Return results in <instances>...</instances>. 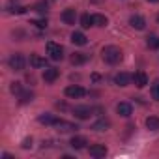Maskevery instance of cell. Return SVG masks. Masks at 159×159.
Here are the masks:
<instances>
[{
	"label": "cell",
	"instance_id": "8992f818",
	"mask_svg": "<svg viewBox=\"0 0 159 159\" xmlns=\"http://www.w3.org/2000/svg\"><path fill=\"white\" fill-rule=\"evenodd\" d=\"M131 81H133V75H129L125 71H120V73L114 75V84L116 86H127Z\"/></svg>",
	"mask_w": 159,
	"mask_h": 159
},
{
	"label": "cell",
	"instance_id": "52a82bcc",
	"mask_svg": "<svg viewBox=\"0 0 159 159\" xmlns=\"http://www.w3.org/2000/svg\"><path fill=\"white\" fill-rule=\"evenodd\" d=\"M90 155L92 157H96V159H101V157H105L107 155V146L105 144H94V146H90Z\"/></svg>",
	"mask_w": 159,
	"mask_h": 159
},
{
	"label": "cell",
	"instance_id": "d6986e66",
	"mask_svg": "<svg viewBox=\"0 0 159 159\" xmlns=\"http://www.w3.org/2000/svg\"><path fill=\"white\" fill-rule=\"evenodd\" d=\"M146 127L150 131H159V116H148L146 118Z\"/></svg>",
	"mask_w": 159,
	"mask_h": 159
},
{
	"label": "cell",
	"instance_id": "44dd1931",
	"mask_svg": "<svg viewBox=\"0 0 159 159\" xmlns=\"http://www.w3.org/2000/svg\"><path fill=\"white\" fill-rule=\"evenodd\" d=\"M81 26H83V28H90V26H94V15L84 13V15L81 17Z\"/></svg>",
	"mask_w": 159,
	"mask_h": 159
},
{
	"label": "cell",
	"instance_id": "9c48e42d",
	"mask_svg": "<svg viewBox=\"0 0 159 159\" xmlns=\"http://www.w3.org/2000/svg\"><path fill=\"white\" fill-rule=\"evenodd\" d=\"M129 25L135 28V30H144L146 28V19L142 15H131L129 17Z\"/></svg>",
	"mask_w": 159,
	"mask_h": 159
},
{
	"label": "cell",
	"instance_id": "3957f363",
	"mask_svg": "<svg viewBox=\"0 0 159 159\" xmlns=\"http://www.w3.org/2000/svg\"><path fill=\"white\" fill-rule=\"evenodd\" d=\"M25 64H26V60H25V56L19 54V52L11 54L10 60H8V66H10V69H13V71H23V69H25Z\"/></svg>",
	"mask_w": 159,
	"mask_h": 159
},
{
	"label": "cell",
	"instance_id": "7a4b0ae2",
	"mask_svg": "<svg viewBox=\"0 0 159 159\" xmlns=\"http://www.w3.org/2000/svg\"><path fill=\"white\" fill-rule=\"evenodd\" d=\"M47 54H49L51 60H62L64 58V49H62V45H58L54 41H49L47 43Z\"/></svg>",
	"mask_w": 159,
	"mask_h": 159
},
{
	"label": "cell",
	"instance_id": "5b68a950",
	"mask_svg": "<svg viewBox=\"0 0 159 159\" xmlns=\"http://www.w3.org/2000/svg\"><path fill=\"white\" fill-rule=\"evenodd\" d=\"M92 112H94V109H92V107H84V105L73 109V116L79 118V120H88V118L92 116Z\"/></svg>",
	"mask_w": 159,
	"mask_h": 159
},
{
	"label": "cell",
	"instance_id": "ac0fdd59",
	"mask_svg": "<svg viewBox=\"0 0 159 159\" xmlns=\"http://www.w3.org/2000/svg\"><path fill=\"white\" fill-rule=\"evenodd\" d=\"M38 120H39L41 124H47V125H56V124L60 122V118H56V116H52V114H41Z\"/></svg>",
	"mask_w": 159,
	"mask_h": 159
},
{
	"label": "cell",
	"instance_id": "1f68e13d",
	"mask_svg": "<svg viewBox=\"0 0 159 159\" xmlns=\"http://www.w3.org/2000/svg\"><path fill=\"white\" fill-rule=\"evenodd\" d=\"M157 23H159V15H157Z\"/></svg>",
	"mask_w": 159,
	"mask_h": 159
},
{
	"label": "cell",
	"instance_id": "4dcf8cb0",
	"mask_svg": "<svg viewBox=\"0 0 159 159\" xmlns=\"http://www.w3.org/2000/svg\"><path fill=\"white\" fill-rule=\"evenodd\" d=\"M148 2H153V4H157V2H159V0H148Z\"/></svg>",
	"mask_w": 159,
	"mask_h": 159
},
{
	"label": "cell",
	"instance_id": "484cf974",
	"mask_svg": "<svg viewBox=\"0 0 159 159\" xmlns=\"http://www.w3.org/2000/svg\"><path fill=\"white\" fill-rule=\"evenodd\" d=\"M152 98H153L155 101H159V81H155V83L152 84Z\"/></svg>",
	"mask_w": 159,
	"mask_h": 159
},
{
	"label": "cell",
	"instance_id": "5bb4252c",
	"mask_svg": "<svg viewBox=\"0 0 159 159\" xmlns=\"http://www.w3.org/2000/svg\"><path fill=\"white\" fill-rule=\"evenodd\" d=\"M56 127H58V131H62V133H69V131H77V129H79L75 124H71V122H64V120H60V122L56 124Z\"/></svg>",
	"mask_w": 159,
	"mask_h": 159
},
{
	"label": "cell",
	"instance_id": "cb8c5ba5",
	"mask_svg": "<svg viewBox=\"0 0 159 159\" xmlns=\"http://www.w3.org/2000/svg\"><path fill=\"white\" fill-rule=\"evenodd\" d=\"M8 11H10V13H17V15H21V13L26 11V8H25V6H15V4H11V6H8Z\"/></svg>",
	"mask_w": 159,
	"mask_h": 159
},
{
	"label": "cell",
	"instance_id": "83f0119b",
	"mask_svg": "<svg viewBox=\"0 0 159 159\" xmlns=\"http://www.w3.org/2000/svg\"><path fill=\"white\" fill-rule=\"evenodd\" d=\"M34 8H36V11H39V13H47V4H43V2L36 4Z\"/></svg>",
	"mask_w": 159,
	"mask_h": 159
},
{
	"label": "cell",
	"instance_id": "7c38bea8",
	"mask_svg": "<svg viewBox=\"0 0 159 159\" xmlns=\"http://www.w3.org/2000/svg\"><path fill=\"white\" fill-rule=\"evenodd\" d=\"M133 83H135L137 88H144V86L148 84V77H146V73H144V71H137V73L133 75Z\"/></svg>",
	"mask_w": 159,
	"mask_h": 159
},
{
	"label": "cell",
	"instance_id": "ba28073f",
	"mask_svg": "<svg viewBox=\"0 0 159 159\" xmlns=\"http://www.w3.org/2000/svg\"><path fill=\"white\" fill-rule=\"evenodd\" d=\"M58 75H60V71L56 67H45L43 69V81L45 83H54L58 79Z\"/></svg>",
	"mask_w": 159,
	"mask_h": 159
},
{
	"label": "cell",
	"instance_id": "603a6c76",
	"mask_svg": "<svg viewBox=\"0 0 159 159\" xmlns=\"http://www.w3.org/2000/svg\"><path fill=\"white\" fill-rule=\"evenodd\" d=\"M146 45H148V49H159V36H150Z\"/></svg>",
	"mask_w": 159,
	"mask_h": 159
},
{
	"label": "cell",
	"instance_id": "4fadbf2b",
	"mask_svg": "<svg viewBox=\"0 0 159 159\" xmlns=\"http://www.w3.org/2000/svg\"><path fill=\"white\" fill-rule=\"evenodd\" d=\"M86 144H88V142H86L84 137H73V139L69 140V146H71L73 150H83Z\"/></svg>",
	"mask_w": 159,
	"mask_h": 159
},
{
	"label": "cell",
	"instance_id": "f546056e",
	"mask_svg": "<svg viewBox=\"0 0 159 159\" xmlns=\"http://www.w3.org/2000/svg\"><path fill=\"white\" fill-rule=\"evenodd\" d=\"M30 146H32V139H25V140H23V148H25V150H28Z\"/></svg>",
	"mask_w": 159,
	"mask_h": 159
},
{
	"label": "cell",
	"instance_id": "6da1fadb",
	"mask_svg": "<svg viewBox=\"0 0 159 159\" xmlns=\"http://www.w3.org/2000/svg\"><path fill=\"white\" fill-rule=\"evenodd\" d=\"M101 56H103V60H105L107 64H111V66L120 64V62H122V58H124L122 49H120V47H116V45H107V47H103Z\"/></svg>",
	"mask_w": 159,
	"mask_h": 159
},
{
	"label": "cell",
	"instance_id": "e0dca14e",
	"mask_svg": "<svg viewBox=\"0 0 159 159\" xmlns=\"http://www.w3.org/2000/svg\"><path fill=\"white\" fill-rule=\"evenodd\" d=\"M30 66L32 67H47V60L39 54H30Z\"/></svg>",
	"mask_w": 159,
	"mask_h": 159
},
{
	"label": "cell",
	"instance_id": "30bf717a",
	"mask_svg": "<svg viewBox=\"0 0 159 159\" xmlns=\"http://www.w3.org/2000/svg\"><path fill=\"white\" fill-rule=\"evenodd\" d=\"M116 112H118L120 116H124V118H129V116L133 114V107H131V103L122 101V103L116 105Z\"/></svg>",
	"mask_w": 159,
	"mask_h": 159
},
{
	"label": "cell",
	"instance_id": "f1b7e54d",
	"mask_svg": "<svg viewBox=\"0 0 159 159\" xmlns=\"http://www.w3.org/2000/svg\"><path fill=\"white\" fill-rule=\"evenodd\" d=\"M32 25H36L38 28H47V21H45V19H38V21H32Z\"/></svg>",
	"mask_w": 159,
	"mask_h": 159
},
{
	"label": "cell",
	"instance_id": "8fae6325",
	"mask_svg": "<svg viewBox=\"0 0 159 159\" xmlns=\"http://www.w3.org/2000/svg\"><path fill=\"white\" fill-rule=\"evenodd\" d=\"M62 21H64L66 25H75V21H77V11H75L73 8L64 10V11H62Z\"/></svg>",
	"mask_w": 159,
	"mask_h": 159
},
{
	"label": "cell",
	"instance_id": "4316f807",
	"mask_svg": "<svg viewBox=\"0 0 159 159\" xmlns=\"http://www.w3.org/2000/svg\"><path fill=\"white\" fill-rule=\"evenodd\" d=\"M19 101H21V103H28V101H32V92H23V94L19 96Z\"/></svg>",
	"mask_w": 159,
	"mask_h": 159
},
{
	"label": "cell",
	"instance_id": "2e32d148",
	"mask_svg": "<svg viewBox=\"0 0 159 159\" xmlns=\"http://www.w3.org/2000/svg\"><path fill=\"white\" fill-rule=\"evenodd\" d=\"M69 60H71L73 66H81V64H84L88 60V54H84V52H73Z\"/></svg>",
	"mask_w": 159,
	"mask_h": 159
},
{
	"label": "cell",
	"instance_id": "277c9868",
	"mask_svg": "<svg viewBox=\"0 0 159 159\" xmlns=\"http://www.w3.org/2000/svg\"><path fill=\"white\" fill-rule=\"evenodd\" d=\"M66 96L71 98V99H79V98L86 96V90H84L83 86H79V84H71V86L66 88Z\"/></svg>",
	"mask_w": 159,
	"mask_h": 159
},
{
	"label": "cell",
	"instance_id": "7402d4cb",
	"mask_svg": "<svg viewBox=\"0 0 159 159\" xmlns=\"http://www.w3.org/2000/svg\"><path fill=\"white\" fill-rule=\"evenodd\" d=\"M107 23H109V21H107L105 15H101V13H96V15H94V25H96V26H101V28H103V26H107Z\"/></svg>",
	"mask_w": 159,
	"mask_h": 159
},
{
	"label": "cell",
	"instance_id": "9a60e30c",
	"mask_svg": "<svg viewBox=\"0 0 159 159\" xmlns=\"http://www.w3.org/2000/svg\"><path fill=\"white\" fill-rule=\"evenodd\" d=\"M71 41H73L75 45H81V47H83V45L88 43V38H86L83 32H73V34H71Z\"/></svg>",
	"mask_w": 159,
	"mask_h": 159
},
{
	"label": "cell",
	"instance_id": "d4e9b609",
	"mask_svg": "<svg viewBox=\"0 0 159 159\" xmlns=\"http://www.w3.org/2000/svg\"><path fill=\"white\" fill-rule=\"evenodd\" d=\"M25 90H23V86H21V83H11V94H15V96H21Z\"/></svg>",
	"mask_w": 159,
	"mask_h": 159
},
{
	"label": "cell",
	"instance_id": "ffe728a7",
	"mask_svg": "<svg viewBox=\"0 0 159 159\" xmlns=\"http://www.w3.org/2000/svg\"><path fill=\"white\" fill-rule=\"evenodd\" d=\"M109 127H111V122H109L107 118H101V120H98V122L92 125L94 131H105V129H109Z\"/></svg>",
	"mask_w": 159,
	"mask_h": 159
}]
</instances>
